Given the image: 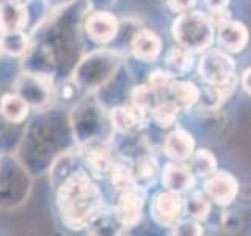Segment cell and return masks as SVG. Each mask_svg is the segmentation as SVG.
I'll return each mask as SVG.
<instances>
[{
    "mask_svg": "<svg viewBox=\"0 0 251 236\" xmlns=\"http://www.w3.org/2000/svg\"><path fill=\"white\" fill-rule=\"evenodd\" d=\"M165 154L175 162H184L188 161L195 153V139L188 131L185 129H176L173 131L165 140Z\"/></svg>",
    "mask_w": 251,
    "mask_h": 236,
    "instance_id": "ba28073f",
    "label": "cell"
},
{
    "mask_svg": "<svg viewBox=\"0 0 251 236\" xmlns=\"http://www.w3.org/2000/svg\"><path fill=\"white\" fill-rule=\"evenodd\" d=\"M204 194L218 206H229L239 195V181L227 172H215L204 181Z\"/></svg>",
    "mask_w": 251,
    "mask_h": 236,
    "instance_id": "5b68a950",
    "label": "cell"
},
{
    "mask_svg": "<svg viewBox=\"0 0 251 236\" xmlns=\"http://www.w3.org/2000/svg\"><path fill=\"white\" fill-rule=\"evenodd\" d=\"M113 164H115V161L112 159V156H110V153H107L105 149H93V151L88 154L90 172L98 178L110 175V170H112Z\"/></svg>",
    "mask_w": 251,
    "mask_h": 236,
    "instance_id": "44dd1931",
    "label": "cell"
},
{
    "mask_svg": "<svg viewBox=\"0 0 251 236\" xmlns=\"http://www.w3.org/2000/svg\"><path fill=\"white\" fill-rule=\"evenodd\" d=\"M220 44L229 52H240L248 41V30L240 22H225L220 26Z\"/></svg>",
    "mask_w": 251,
    "mask_h": 236,
    "instance_id": "4fadbf2b",
    "label": "cell"
},
{
    "mask_svg": "<svg viewBox=\"0 0 251 236\" xmlns=\"http://www.w3.org/2000/svg\"><path fill=\"white\" fill-rule=\"evenodd\" d=\"M3 49H2V41H0V52H2Z\"/></svg>",
    "mask_w": 251,
    "mask_h": 236,
    "instance_id": "1f68e13d",
    "label": "cell"
},
{
    "mask_svg": "<svg viewBox=\"0 0 251 236\" xmlns=\"http://www.w3.org/2000/svg\"><path fill=\"white\" fill-rule=\"evenodd\" d=\"M113 128L118 132L130 134L143 128L145 124V110H141L135 106L132 107H116L110 114Z\"/></svg>",
    "mask_w": 251,
    "mask_h": 236,
    "instance_id": "8fae6325",
    "label": "cell"
},
{
    "mask_svg": "<svg viewBox=\"0 0 251 236\" xmlns=\"http://www.w3.org/2000/svg\"><path fill=\"white\" fill-rule=\"evenodd\" d=\"M167 65L175 73H187L193 65V57L190 51L184 49V47H173L167 54Z\"/></svg>",
    "mask_w": 251,
    "mask_h": 236,
    "instance_id": "7402d4cb",
    "label": "cell"
},
{
    "mask_svg": "<svg viewBox=\"0 0 251 236\" xmlns=\"http://www.w3.org/2000/svg\"><path fill=\"white\" fill-rule=\"evenodd\" d=\"M175 84V79H173V76L170 73H167V71H162V69H157L154 71V73L149 74V87L159 94L160 96H165V93L168 91L170 87Z\"/></svg>",
    "mask_w": 251,
    "mask_h": 236,
    "instance_id": "484cf974",
    "label": "cell"
},
{
    "mask_svg": "<svg viewBox=\"0 0 251 236\" xmlns=\"http://www.w3.org/2000/svg\"><path fill=\"white\" fill-rule=\"evenodd\" d=\"M212 211V202L206 194L192 192L184 199V214L188 219L198 220V222H206Z\"/></svg>",
    "mask_w": 251,
    "mask_h": 236,
    "instance_id": "9a60e30c",
    "label": "cell"
},
{
    "mask_svg": "<svg viewBox=\"0 0 251 236\" xmlns=\"http://www.w3.org/2000/svg\"><path fill=\"white\" fill-rule=\"evenodd\" d=\"M190 170L193 172L195 177L200 178H209L217 172V159L209 149L201 148L198 151H195L190 157Z\"/></svg>",
    "mask_w": 251,
    "mask_h": 236,
    "instance_id": "e0dca14e",
    "label": "cell"
},
{
    "mask_svg": "<svg viewBox=\"0 0 251 236\" xmlns=\"http://www.w3.org/2000/svg\"><path fill=\"white\" fill-rule=\"evenodd\" d=\"M220 224H222V230L226 235H239L243 227H245V217L237 209H226L222 217H220Z\"/></svg>",
    "mask_w": 251,
    "mask_h": 236,
    "instance_id": "603a6c76",
    "label": "cell"
},
{
    "mask_svg": "<svg viewBox=\"0 0 251 236\" xmlns=\"http://www.w3.org/2000/svg\"><path fill=\"white\" fill-rule=\"evenodd\" d=\"M133 177H135V184L140 189H145L148 186L154 184V181L159 177V169L152 157H141L137 162V167L133 170Z\"/></svg>",
    "mask_w": 251,
    "mask_h": 236,
    "instance_id": "d6986e66",
    "label": "cell"
},
{
    "mask_svg": "<svg viewBox=\"0 0 251 236\" xmlns=\"http://www.w3.org/2000/svg\"><path fill=\"white\" fill-rule=\"evenodd\" d=\"M179 112H180V109L175 102L168 99H162L151 109L154 121L159 124L160 128H171V126L176 123Z\"/></svg>",
    "mask_w": 251,
    "mask_h": 236,
    "instance_id": "ffe728a7",
    "label": "cell"
},
{
    "mask_svg": "<svg viewBox=\"0 0 251 236\" xmlns=\"http://www.w3.org/2000/svg\"><path fill=\"white\" fill-rule=\"evenodd\" d=\"M163 99L173 101L180 110H185L198 102L200 90L196 88V85L192 82H176L175 81V84H173L168 88V91L165 93Z\"/></svg>",
    "mask_w": 251,
    "mask_h": 236,
    "instance_id": "5bb4252c",
    "label": "cell"
},
{
    "mask_svg": "<svg viewBox=\"0 0 251 236\" xmlns=\"http://www.w3.org/2000/svg\"><path fill=\"white\" fill-rule=\"evenodd\" d=\"M132 99H133V106L135 107H138L141 110H148V109H152L157 104L159 94H157L149 85H141L133 90Z\"/></svg>",
    "mask_w": 251,
    "mask_h": 236,
    "instance_id": "cb8c5ba5",
    "label": "cell"
},
{
    "mask_svg": "<svg viewBox=\"0 0 251 236\" xmlns=\"http://www.w3.org/2000/svg\"><path fill=\"white\" fill-rule=\"evenodd\" d=\"M195 3H196V0H168V5L171 10L176 13H180V14L192 10Z\"/></svg>",
    "mask_w": 251,
    "mask_h": 236,
    "instance_id": "f1b7e54d",
    "label": "cell"
},
{
    "mask_svg": "<svg viewBox=\"0 0 251 236\" xmlns=\"http://www.w3.org/2000/svg\"><path fill=\"white\" fill-rule=\"evenodd\" d=\"M171 236H202V224L193 219H180L179 222L171 228Z\"/></svg>",
    "mask_w": 251,
    "mask_h": 236,
    "instance_id": "4316f807",
    "label": "cell"
},
{
    "mask_svg": "<svg viewBox=\"0 0 251 236\" xmlns=\"http://www.w3.org/2000/svg\"><path fill=\"white\" fill-rule=\"evenodd\" d=\"M0 114L5 120L11 123H21L28 115V104L19 94L8 93L3 94L2 101H0Z\"/></svg>",
    "mask_w": 251,
    "mask_h": 236,
    "instance_id": "2e32d148",
    "label": "cell"
},
{
    "mask_svg": "<svg viewBox=\"0 0 251 236\" xmlns=\"http://www.w3.org/2000/svg\"><path fill=\"white\" fill-rule=\"evenodd\" d=\"M160 178H162V184L167 191L177 192V194L190 192L196 179L190 167L180 162H170L165 165L160 173Z\"/></svg>",
    "mask_w": 251,
    "mask_h": 236,
    "instance_id": "52a82bcc",
    "label": "cell"
},
{
    "mask_svg": "<svg viewBox=\"0 0 251 236\" xmlns=\"http://www.w3.org/2000/svg\"><path fill=\"white\" fill-rule=\"evenodd\" d=\"M27 22V8L16 0H5L0 3V31L14 33L21 31V29Z\"/></svg>",
    "mask_w": 251,
    "mask_h": 236,
    "instance_id": "30bf717a",
    "label": "cell"
},
{
    "mask_svg": "<svg viewBox=\"0 0 251 236\" xmlns=\"http://www.w3.org/2000/svg\"><path fill=\"white\" fill-rule=\"evenodd\" d=\"M206 3L210 8V11H218V10H226L227 0H206Z\"/></svg>",
    "mask_w": 251,
    "mask_h": 236,
    "instance_id": "f546056e",
    "label": "cell"
},
{
    "mask_svg": "<svg viewBox=\"0 0 251 236\" xmlns=\"http://www.w3.org/2000/svg\"><path fill=\"white\" fill-rule=\"evenodd\" d=\"M173 35L187 51H204L214 38L212 22L201 13H184L173 24Z\"/></svg>",
    "mask_w": 251,
    "mask_h": 236,
    "instance_id": "7a4b0ae2",
    "label": "cell"
},
{
    "mask_svg": "<svg viewBox=\"0 0 251 236\" xmlns=\"http://www.w3.org/2000/svg\"><path fill=\"white\" fill-rule=\"evenodd\" d=\"M57 205L63 224L71 230L90 227L102 212V192L91 181L88 173L78 170L61 184Z\"/></svg>",
    "mask_w": 251,
    "mask_h": 236,
    "instance_id": "6da1fadb",
    "label": "cell"
},
{
    "mask_svg": "<svg viewBox=\"0 0 251 236\" xmlns=\"http://www.w3.org/2000/svg\"><path fill=\"white\" fill-rule=\"evenodd\" d=\"M200 74L209 85H222L234 76V61L222 51H210L200 61Z\"/></svg>",
    "mask_w": 251,
    "mask_h": 236,
    "instance_id": "277c9868",
    "label": "cell"
},
{
    "mask_svg": "<svg viewBox=\"0 0 251 236\" xmlns=\"http://www.w3.org/2000/svg\"><path fill=\"white\" fill-rule=\"evenodd\" d=\"M151 217L159 227L173 228L184 216V197L182 194L165 191L157 194L151 202Z\"/></svg>",
    "mask_w": 251,
    "mask_h": 236,
    "instance_id": "3957f363",
    "label": "cell"
},
{
    "mask_svg": "<svg viewBox=\"0 0 251 236\" xmlns=\"http://www.w3.org/2000/svg\"><path fill=\"white\" fill-rule=\"evenodd\" d=\"M132 52L141 61H152L160 54V38L151 30H140L132 38Z\"/></svg>",
    "mask_w": 251,
    "mask_h": 236,
    "instance_id": "7c38bea8",
    "label": "cell"
},
{
    "mask_svg": "<svg viewBox=\"0 0 251 236\" xmlns=\"http://www.w3.org/2000/svg\"><path fill=\"white\" fill-rule=\"evenodd\" d=\"M242 85H243V88H245V90L251 94V68H248V69L245 71V73H243Z\"/></svg>",
    "mask_w": 251,
    "mask_h": 236,
    "instance_id": "4dcf8cb0",
    "label": "cell"
},
{
    "mask_svg": "<svg viewBox=\"0 0 251 236\" xmlns=\"http://www.w3.org/2000/svg\"><path fill=\"white\" fill-rule=\"evenodd\" d=\"M108 177H110V183H112V186L120 194L137 187L135 177H133V169L126 162H115Z\"/></svg>",
    "mask_w": 251,
    "mask_h": 236,
    "instance_id": "ac0fdd59",
    "label": "cell"
},
{
    "mask_svg": "<svg viewBox=\"0 0 251 236\" xmlns=\"http://www.w3.org/2000/svg\"><path fill=\"white\" fill-rule=\"evenodd\" d=\"M124 230V227L120 224V220L116 219V216L105 217L100 222V227H98L93 232V236H121V232Z\"/></svg>",
    "mask_w": 251,
    "mask_h": 236,
    "instance_id": "83f0119b",
    "label": "cell"
},
{
    "mask_svg": "<svg viewBox=\"0 0 251 236\" xmlns=\"http://www.w3.org/2000/svg\"><path fill=\"white\" fill-rule=\"evenodd\" d=\"M0 41H2V49L10 55H21L27 49V36L22 31L5 33Z\"/></svg>",
    "mask_w": 251,
    "mask_h": 236,
    "instance_id": "d4e9b609",
    "label": "cell"
},
{
    "mask_svg": "<svg viewBox=\"0 0 251 236\" xmlns=\"http://www.w3.org/2000/svg\"><path fill=\"white\" fill-rule=\"evenodd\" d=\"M86 33L91 39L98 43H107L112 38H115L118 31V21L113 14L107 11L93 13L85 24Z\"/></svg>",
    "mask_w": 251,
    "mask_h": 236,
    "instance_id": "9c48e42d",
    "label": "cell"
},
{
    "mask_svg": "<svg viewBox=\"0 0 251 236\" xmlns=\"http://www.w3.org/2000/svg\"><path fill=\"white\" fill-rule=\"evenodd\" d=\"M145 206V191L140 187H133L129 191L121 192L115 206V216L120 224L126 228L137 227L143 216Z\"/></svg>",
    "mask_w": 251,
    "mask_h": 236,
    "instance_id": "8992f818",
    "label": "cell"
}]
</instances>
